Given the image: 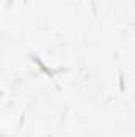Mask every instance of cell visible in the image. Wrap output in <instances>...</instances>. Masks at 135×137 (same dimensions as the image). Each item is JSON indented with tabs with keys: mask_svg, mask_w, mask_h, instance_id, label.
<instances>
[{
	"mask_svg": "<svg viewBox=\"0 0 135 137\" xmlns=\"http://www.w3.org/2000/svg\"><path fill=\"white\" fill-rule=\"evenodd\" d=\"M119 89L124 91V78H122V73H119Z\"/></svg>",
	"mask_w": 135,
	"mask_h": 137,
	"instance_id": "6da1fadb",
	"label": "cell"
}]
</instances>
